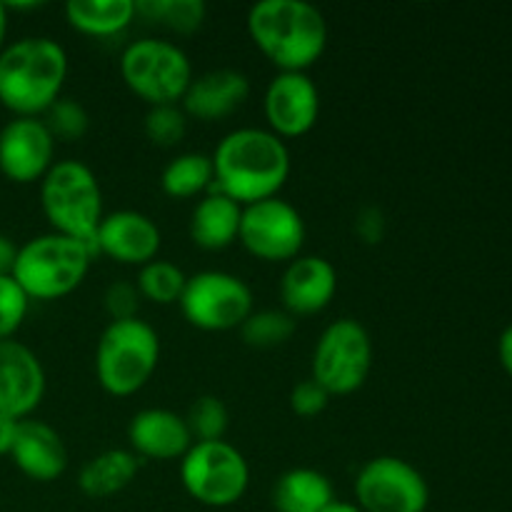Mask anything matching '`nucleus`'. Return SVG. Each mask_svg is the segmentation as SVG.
Segmentation results:
<instances>
[{
	"label": "nucleus",
	"mask_w": 512,
	"mask_h": 512,
	"mask_svg": "<svg viewBox=\"0 0 512 512\" xmlns=\"http://www.w3.org/2000/svg\"><path fill=\"white\" fill-rule=\"evenodd\" d=\"M210 160L215 173L213 188L243 208L275 198L290 175L288 145L268 128L230 130Z\"/></svg>",
	"instance_id": "f257e3e1"
},
{
	"label": "nucleus",
	"mask_w": 512,
	"mask_h": 512,
	"mask_svg": "<svg viewBox=\"0 0 512 512\" xmlns=\"http://www.w3.org/2000/svg\"><path fill=\"white\" fill-rule=\"evenodd\" d=\"M248 33L280 73H305L328 45V23L305 0H260L248 10Z\"/></svg>",
	"instance_id": "f03ea898"
},
{
	"label": "nucleus",
	"mask_w": 512,
	"mask_h": 512,
	"mask_svg": "<svg viewBox=\"0 0 512 512\" xmlns=\"http://www.w3.org/2000/svg\"><path fill=\"white\" fill-rule=\"evenodd\" d=\"M68 55L53 38H20L0 50V103L23 118H40L63 93Z\"/></svg>",
	"instance_id": "7ed1b4c3"
},
{
	"label": "nucleus",
	"mask_w": 512,
	"mask_h": 512,
	"mask_svg": "<svg viewBox=\"0 0 512 512\" xmlns=\"http://www.w3.org/2000/svg\"><path fill=\"white\" fill-rule=\"evenodd\" d=\"M95 250L78 238L45 233L18 248L13 278L28 298L55 300L73 293L88 275Z\"/></svg>",
	"instance_id": "20e7f679"
},
{
	"label": "nucleus",
	"mask_w": 512,
	"mask_h": 512,
	"mask_svg": "<svg viewBox=\"0 0 512 512\" xmlns=\"http://www.w3.org/2000/svg\"><path fill=\"white\" fill-rule=\"evenodd\" d=\"M40 205L53 233L83 240L98 253L95 230L103 220V193L88 165L80 160H55L40 180Z\"/></svg>",
	"instance_id": "39448f33"
},
{
	"label": "nucleus",
	"mask_w": 512,
	"mask_h": 512,
	"mask_svg": "<svg viewBox=\"0 0 512 512\" xmlns=\"http://www.w3.org/2000/svg\"><path fill=\"white\" fill-rule=\"evenodd\" d=\"M160 360V338L140 318L110 320L95 348V375L105 393L128 398L138 393Z\"/></svg>",
	"instance_id": "423d86ee"
},
{
	"label": "nucleus",
	"mask_w": 512,
	"mask_h": 512,
	"mask_svg": "<svg viewBox=\"0 0 512 512\" xmlns=\"http://www.w3.org/2000/svg\"><path fill=\"white\" fill-rule=\"evenodd\" d=\"M120 75L150 108L175 105L193 83V65L180 45L160 38H140L120 55Z\"/></svg>",
	"instance_id": "0eeeda50"
},
{
	"label": "nucleus",
	"mask_w": 512,
	"mask_h": 512,
	"mask_svg": "<svg viewBox=\"0 0 512 512\" xmlns=\"http://www.w3.org/2000/svg\"><path fill=\"white\" fill-rule=\"evenodd\" d=\"M180 480L193 500L208 508H230L245 495L250 468L245 455L225 440L193 443L180 458Z\"/></svg>",
	"instance_id": "6e6552de"
},
{
	"label": "nucleus",
	"mask_w": 512,
	"mask_h": 512,
	"mask_svg": "<svg viewBox=\"0 0 512 512\" xmlns=\"http://www.w3.org/2000/svg\"><path fill=\"white\" fill-rule=\"evenodd\" d=\"M373 370V340L363 323L340 318L320 333L313 348V375L330 395H350L363 388Z\"/></svg>",
	"instance_id": "1a4fd4ad"
},
{
	"label": "nucleus",
	"mask_w": 512,
	"mask_h": 512,
	"mask_svg": "<svg viewBox=\"0 0 512 512\" xmlns=\"http://www.w3.org/2000/svg\"><path fill=\"white\" fill-rule=\"evenodd\" d=\"M178 305L190 325L210 333H223L240 328L253 313V290L233 273L200 270L185 280Z\"/></svg>",
	"instance_id": "9d476101"
},
{
	"label": "nucleus",
	"mask_w": 512,
	"mask_h": 512,
	"mask_svg": "<svg viewBox=\"0 0 512 512\" xmlns=\"http://www.w3.org/2000/svg\"><path fill=\"white\" fill-rule=\"evenodd\" d=\"M355 500L363 512H425L430 488L423 473L408 460L380 455L360 468Z\"/></svg>",
	"instance_id": "9b49d317"
},
{
	"label": "nucleus",
	"mask_w": 512,
	"mask_h": 512,
	"mask_svg": "<svg viewBox=\"0 0 512 512\" xmlns=\"http://www.w3.org/2000/svg\"><path fill=\"white\" fill-rule=\"evenodd\" d=\"M238 238L260 260H295L305 243L303 215L278 195L245 205Z\"/></svg>",
	"instance_id": "f8f14e48"
},
{
	"label": "nucleus",
	"mask_w": 512,
	"mask_h": 512,
	"mask_svg": "<svg viewBox=\"0 0 512 512\" xmlns=\"http://www.w3.org/2000/svg\"><path fill=\"white\" fill-rule=\"evenodd\" d=\"M263 113L268 130L278 138L310 133L320 115V93L308 73H278L265 88Z\"/></svg>",
	"instance_id": "ddd939ff"
},
{
	"label": "nucleus",
	"mask_w": 512,
	"mask_h": 512,
	"mask_svg": "<svg viewBox=\"0 0 512 512\" xmlns=\"http://www.w3.org/2000/svg\"><path fill=\"white\" fill-rule=\"evenodd\" d=\"M55 138L43 118L15 115L0 130V170L15 183L43 180L55 163Z\"/></svg>",
	"instance_id": "4468645a"
},
{
	"label": "nucleus",
	"mask_w": 512,
	"mask_h": 512,
	"mask_svg": "<svg viewBox=\"0 0 512 512\" xmlns=\"http://www.w3.org/2000/svg\"><path fill=\"white\" fill-rule=\"evenodd\" d=\"M45 395V370L28 345L0 340V413L25 420Z\"/></svg>",
	"instance_id": "2eb2a0df"
},
{
	"label": "nucleus",
	"mask_w": 512,
	"mask_h": 512,
	"mask_svg": "<svg viewBox=\"0 0 512 512\" xmlns=\"http://www.w3.org/2000/svg\"><path fill=\"white\" fill-rule=\"evenodd\" d=\"M163 238L153 218L138 210H115L103 215L95 230L98 255H110L125 265H145L158 258Z\"/></svg>",
	"instance_id": "dca6fc26"
},
{
	"label": "nucleus",
	"mask_w": 512,
	"mask_h": 512,
	"mask_svg": "<svg viewBox=\"0 0 512 512\" xmlns=\"http://www.w3.org/2000/svg\"><path fill=\"white\" fill-rule=\"evenodd\" d=\"M338 290L333 263L320 255H298L280 278V300L290 315H313L328 308Z\"/></svg>",
	"instance_id": "f3484780"
},
{
	"label": "nucleus",
	"mask_w": 512,
	"mask_h": 512,
	"mask_svg": "<svg viewBox=\"0 0 512 512\" xmlns=\"http://www.w3.org/2000/svg\"><path fill=\"white\" fill-rule=\"evenodd\" d=\"M128 440L133 453L143 460L183 458L195 443L185 415L165 408H145L135 413L128 423Z\"/></svg>",
	"instance_id": "a211bd4d"
},
{
	"label": "nucleus",
	"mask_w": 512,
	"mask_h": 512,
	"mask_svg": "<svg viewBox=\"0 0 512 512\" xmlns=\"http://www.w3.org/2000/svg\"><path fill=\"white\" fill-rule=\"evenodd\" d=\"M10 458L23 475L38 483L58 480L68 468V448L53 425L43 420H20Z\"/></svg>",
	"instance_id": "6ab92c4d"
},
{
	"label": "nucleus",
	"mask_w": 512,
	"mask_h": 512,
	"mask_svg": "<svg viewBox=\"0 0 512 512\" xmlns=\"http://www.w3.org/2000/svg\"><path fill=\"white\" fill-rule=\"evenodd\" d=\"M248 95V75L235 68H215L193 78L183 95V108L185 115L210 123V120H220L240 108Z\"/></svg>",
	"instance_id": "aec40b11"
},
{
	"label": "nucleus",
	"mask_w": 512,
	"mask_h": 512,
	"mask_svg": "<svg viewBox=\"0 0 512 512\" xmlns=\"http://www.w3.org/2000/svg\"><path fill=\"white\" fill-rule=\"evenodd\" d=\"M240 218H243V205L210 188V193L198 200L190 215V238L205 250L228 248L240 233Z\"/></svg>",
	"instance_id": "412c9836"
},
{
	"label": "nucleus",
	"mask_w": 512,
	"mask_h": 512,
	"mask_svg": "<svg viewBox=\"0 0 512 512\" xmlns=\"http://www.w3.org/2000/svg\"><path fill=\"white\" fill-rule=\"evenodd\" d=\"M270 503L275 512H323L335 503V490L320 470L293 468L275 480Z\"/></svg>",
	"instance_id": "4be33fe9"
},
{
	"label": "nucleus",
	"mask_w": 512,
	"mask_h": 512,
	"mask_svg": "<svg viewBox=\"0 0 512 512\" xmlns=\"http://www.w3.org/2000/svg\"><path fill=\"white\" fill-rule=\"evenodd\" d=\"M143 468V458L125 448L105 450L80 468L78 485L88 498L103 500L128 488Z\"/></svg>",
	"instance_id": "5701e85b"
},
{
	"label": "nucleus",
	"mask_w": 512,
	"mask_h": 512,
	"mask_svg": "<svg viewBox=\"0 0 512 512\" xmlns=\"http://www.w3.org/2000/svg\"><path fill=\"white\" fill-rule=\"evenodd\" d=\"M65 18L80 33L108 38L133 23L135 0H68Z\"/></svg>",
	"instance_id": "b1692460"
},
{
	"label": "nucleus",
	"mask_w": 512,
	"mask_h": 512,
	"mask_svg": "<svg viewBox=\"0 0 512 512\" xmlns=\"http://www.w3.org/2000/svg\"><path fill=\"white\" fill-rule=\"evenodd\" d=\"M213 160L205 153H180L170 160L160 175V185L170 198H195L213 188Z\"/></svg>",
	"instance_id": "393cba45"
},
{
	"label": "nucleus",
	"mask_w": 512,
	"mask_h": 512,
	"mask_svg": "<svg viewBox=\"0 0 512 512\" xmlns=\"http://www.w3.org/2000/svg\"><path fill=\"white\" fill-rule=\"evenodd\" d=\"M205 8L203 0H135V15L160 23L175 33H195L203 25Z\"/></svg>",
	"instance_id": "a878e982"
},
{
	"label": "nucleus",
	"mask_w": 512,
	"mask_h": 512,
	"mask_svg": "<svg viewBox=\"0 0 512 512\" xmlns=\"http://www.w3.org/2000/svg\"><path fill=\"white\" fill-rule=\"evenodd\" d=\"M185 280L188 275L170 260H150V263L140 265V273L135 285H138L140 298H148L158 305L178 303L183 295Z\"/></svg>",
	"instance_id": "bb28decb"
},
{
	"label": "nucleus",
	"mask_w": 512,
	"mask_h": 512,
	"mask_svg": "<svg viewBox=\"0 0 512 512\" xmlns=\"http://www.w3.org/2000/svg\"><path fill=\"white\" fill-rule=\"evenodd\" d=\"M295 328H298L295 315H290L288 310L265 308L253 310L240 325V333H243L245 343L253 348H278L293 338Z\"/></svg>",
	"instance_id": "cd10ccee"
},
{
	"label": "nucleus",
	"mask_w": 512,
	"mask_h": 512,
	"mask_svg": "<svg viewBox=\"0 0 512 512\" xmlns=\"http://www.w3.org/2000/svg\"><path fill=\"white\" fill-rule=\"evenodd\" d=\"M43 123L55 140L73 143V140H80L88 133L90 115L80 100L60 95V98L43 113Z\"/></svg>",
	"instance_id": "c85d7f7f"
},
{
	"label": "nucleus",
	"mask_w": 512,
	"mask_h": 512,
	"mask_svg": "<svg viewBox=\"0 0 512 512\" xmlns=\"http://www.w3.org/2000/svg\"><path fill=\"white\" fill-rule=\"evenodd\" d=\"M228 408L215 395H200L193 405H190L185 423H188L190 435L195 443H205V440H223L225 430H228Z\"/></svg>",
	"instance_id": "c756f323"
},
{
	"label": "nucleus",
	"mask_w": 512,
	"mask_h": 512,
	"mask_svg": "<svg viewBox=\"0 0 512 512\" xmlns=\"http://www.w3.org/2000/svg\"><path fill=\"white\" fill-rule=\"evenodd\" d=\"M188 115L178 105H153L145 115V135L158 148H175L185 138Z\"/></svg>",
	"instance_id": "7c9ffc66"
},
{
	"label": "nucleus",
	"mask_w": 512,
	"mask_h": 512,
	"mask_svg": "<svg viewBox=\"0 0 512 512\" xmlns=\"http://www.w3.org/2000/svg\"><path fill=\"white\" fill-rule=\"evenodd\" d=\"M30 298L13 275H0V340L13 338L28 315Z\"/></svg>",
	"instance_id": "2f4dec72"
},
{
	"label": "nucleus",
	"mask_w": 512,
	"mask_h": 512,
	"mask_svg": "<svg viewBox=\"0 0 512 512\" xmlns=\"http://www.w3.org/2000/svg\"><path fill=\"white\" fill-rule=\"evenodd\" d=\"M330 398H333V395H330L318 380L308 378L300 380L293 388V393H290V408H293V413L300 415V418H315V415H320L328 408Z\"/></svg>",
	"instance_id": "473e14b6"
},
{
	"label": "nucleus",
	"mask_w": 512,
	"mask_h": 512,
	"mask_svg": "<svg viewBox=\"0 0 512 512\" xmlns=\"http://www.w3.org/2000/svg\"><path fill=\"white\" fill-rule=\"evenodd\" d=\"M105 310L113 320H130L138 318L140 308V293L138 285L128 283V280H115L105 290Z\"/></svg>",
	"instance_id": "72a5a7b5"
},
{
	"label": "nucleus",
	"mask_w": 512,
	"mask_h": 512,
	"mask_svg": "<svg viewBox=\"0 0 512 512\" xmlns=\"http://www.w3.org/2000/svg\"><path fill=\"white\" fill-rule=\"evenodd\" d=\"M355 233H358V238L363 240V243H380L385 235V215L380 208H373V205H368V208H363L358 213V218H355Z\"/></svg>",
	"instance_id": "f704fd0d"
},
{
	"label": "nucleus",
	"mask_w": 512,
	"mask_h": 512,
	"mask_svg": "<svg viewBox=\"0 0 512 512\" xmlns=\"http://www.w3.org/2000/svg\"><path fill=\"white\" fill-rule=\"evenodd\" d=\"M18 418H10V415L0 413V455H10L15 443V433H18Z\"/></svg>",
	"instance_id": "c9c22d12"
},
{
	"label": "nucleus",
	"mask_w": 512,
	"mask_h": 512,
	"mask_svg": "<svg viewBox=\"0 0 512 512\" xmlns=\"http://www.w3.org/2000/svg\"><path fill=\"white\" fill-rule=\"evenodd\" d=\"M15 258H18V245L8 235L0 233V275L13 273Z\"/></svg>",
	"instance_id": "e433bc0d"
},
{
	"label": "nucleus",
	"mask_w": 512,
	"mask_h": 512,
	"mask_svg": "<svg viewBox=\"0 0 512 512\" xmlns=\"http://www.w3.org/2000/svg\"><path fill=\"white\" fill-rule=\"evenodd\" d=\"M498 358L500 365L505 368V373L512 378V323L500 333L498 338Z\"/></svg>",
	"instance_id": "4c0bfd02"
},
{
	"label": "nucleus",
	"mask_w": 512,
	"mask_h": 512,
	"mask_svg": "<svg viewBox=\"0 0 512 512\" xmlns=\"http://www.w3.org/2000/svg\"><path fill=\"white\" fill-rule=\"evenodd\" d=\"M5 33H8V5L0 3V50H3Z\"/></svg>",
	"instance_id": "58836bf2"
},
{
	"label": "nucleus",
	"mask_w": 512,
	"mask_h": 512,
	"mask_svg": "<svg viewBox=\"0 0 512 512\" xmlns=\"http://www.w3.org/2000/svg\"><path fill=\"white\" fill-rule=\"evenodd\" d=\"M323 512H363V510H360L355 503H340V500H335V503Z\"/></svg>",
	"instance_id": "ea45409f"
}]
</instances>
